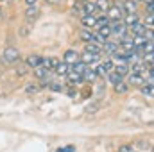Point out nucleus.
<instances>
[{
  "instance_id": "18",
  "label": "nucleus",
  "mask_w": 154,
  "mask_h": 152,
  "mask_svg": "<svg viewBox=\"0 0 154 152\" xmlns=\"http://www.w3.org/2000/svg\"><path fill=\"white\" fill-rule=\"evenodd\" d=\"M108 81H109V82H111L113 86H116V84L124 82V77H122V75H118V74H116L115 70H113V72H109V74H108Z\"/></svg>"
},
{
  "instance_id": "1",
  "label": "nucleus",
  "mask_w": 154,
  "mask_h": 152,
  "mask_svg": "<svg viewBox=\"0 0 154 152\" xmlns=\"http://www.w3.org/2000/svg\"><path fill=\"white\" fill-rule=\"evenodd\" d=\"M109 29H111V34H116L118 38H127V36H131V34H129V29L122 23V20H120V22H109Z\"/></svg>"
},
{
  "instance_id": "25",
  "label": "nucleus",
  "mask_w": 154,
  "mask_h": 152,
  "mask_svg": "<svg viewBox=\"0 0 154 152\" xmlns=\"http://www.w3.org/2000/svg\"><path fill=\"white\" fill-rule=\"evenodd\" d=\"M100 65H102V68L106 70V74H109V72H113V70H115V63H113L111 59H106V61H102Z\"/></svg>"
},
{
  "instance_id": "4",
  "label": "nucleus",
  "mask_w": 154,
  "mask_h": 152,
  "mask_svg": "<svg viewBox=\"0 0 154 152\" xmlns=\"http://www.w3.org/2000/svg\"><path fill=\"white\" fill-rule=\"evenodd\" d=\"M79 61H81V63H84L86 66H90V65H93V63H99V61H100V54H90V52H82V54L79 56Z\"/></svg>"
},
{
  "instance_id": "34",
  "label": "nucleus",
  "mask_w": 154,
  "mask_h": 152,
  "mask_svg": "<svg viewBox=\"0 0 154 152\" xmlns=\"http://www.w3.org/2000/svg\"><path fill=\"white\" fill-rule=\"evenodd\" d=\"M118 152H133V147L131 145H120L118 147Z\"/></svg>"
},
{
  "instance_id": "28",
  "label": "nucleus",
  "mask_w": 154,
  "mask_h": 152,
  "mask_svg": "<svg viewBox=\"0 0 154 152\" xmlns=\"http://www.w3.org/2000/svg\"><path fill=\"white\" fill-rule=\"evenodd\" d=\"M38 86H36V84H27V86H25V93H27V95H34V93H38Z\"/></svg>"
},
{
  "instance_id": "33",
  "label": "nucleus",
  "mask_w": 154,
  "mask_h": 152,
  "mask_svg": "<svg viewBox=\"0 0 154 152\" xmlns=\"http://www.w3.org/2000/svg\"><path fill=\"white\" fill-rule=\"evenodd\" d=\"M27 70H29V68H27L25 65H22L20 68H16V74H18V75H25V74H27Z\"/></svg>"
},
{
  "instance_id": "22",
  "label": "nucleus",
  "mask_w": 154,
  "mask_h": 152,
  "mask_svg": "<svg viewBox=\"0 0 154 152\" xmlns=\"http://www.w3.org/2000/svg\"><path fill=\"white\" fill-rule=\"evenodd\" d=\"M68 72H70V65H66V63H59L56 66V74L57 75H66Z\"/></svg>"
},
{
  "instance_id": "15",
  "label": "nucleus",
  "mask_w": 154,
  "mask_h": 152,
  "mask_svg": "<svg viewBox=\"0 0 154 152\" xmlns=\"http://www.w3.org/2000/svg\"><path fill=\"white\" fill-rule=\"evenodd\" d=\"M81 23L84 25V29L95 27V16H93V14H84V16L81 18Z\"/></svg>"
},
{
  "instance_id": "5",
  "label": "nucleus",
  "mask_w": 154,
  "mask_h": 152,
  "mask_svg": "<svg viewBox=\"0 0 154 152\" xmlns=\"http://www.w3.org/2000/svg\"><path fill=\"white\" fill-rule=\"evenodd\" d=\"M102 52L108 54V56H113L115 52H118V43H116V41H109V39L104 41V43L100 45V54H102Z\"/></svg>"
},
{
  "instance_id": "7",
  "label": "nucleus",
  "mask_w": 154,
  "mask_h": 152,
  "mask_svg": "<svg viewBox=\"0 0 154 152\" xmlns=\"http://www.w3.org/2000/svg\"><path fill=\"white\" fill-rule=\"evenodd\" d=\"M127 86H142L145 81H143V77L142 74H134V72H131L129 75H127V81H124Z\"/></svg>"
},
{
  "instance_id": "3",
  "label": "nucleus",
  "mask_w": 154,
  "mask_h": 152,
  "mask_svg": "<svg viewBox=\"0 0 154 152\" xmlns=\"http://www.w3.org/2000/svg\"><path fill=\"white\" fill-rule=\"evenodd\" d=\"M106 16L109 22H120L124 18V9L122 5H109V9L106 11Z\"/></svg>"
},
{
  "instance_id": "23",
  "label": "nucleus",
  "mask_w": 154,
  "mask_h": 152,
  "mask_svg": "<svg viewBox=\"0 0 154 152\" xmlns=\"http://www.w3.org/2000/svg\"><path fill=\"white\" fill-rule=\"evenodd\" d=\"M95 79H97V75H95V72H93V70H91V68L88 66V68L84 70V74H82V81H90V82H93Z\"/></svg>"
},
{
  "instance_id": "40",
  "label": "nucleus",
  "mask_w": 154,
  "mask_h": 152,
  "mask_svg": "<svg viewBox=\"0 0 154 152\" xmlns=\"http://www.w3.org/2000/svg\"><path fill=\"white\" fill-rule=\"evenodd\" d=\"M50 2H57V0H50Z\"/></svg>"
},
{
  "instance_id": "36",
  "label": "nucleus",
  "mask_w": 154,
  "mask_h": 152,
  "mask_svg": "<svg viewBox=\"0 0 154 152\" xmlns=\"http://www.w3.org/2000/svg\"><path fill=\"white\" fill-rule=\"evenodd\" d=\"M154 11V5H152V2H149L147 4V13H152Z\"/></svg>"
},
{
  "instance_id": "27",
  "label": "nucleus",
  "mask_w": 154,
  "mask_h": 152,
  "mask_svg": "<svg viewBox=\"0 0 154 152\" xmlns=\"http://www.w3.org/2000/svg\"><path fill=\"white\" fill-rule=\"evenodd\" d=\"M115 91L116 93H127V91H129V86H127L125 82H120V84L115 86Z\"/></svg>"
},
{
  "instance_id": "30",
  "label": "nucleus",
  "mask_w": 154,
  "mask_h": 152,
  "mask_svg": "<svg viewBox=\"0 0 154 152\" xmlns=\"http://www.w3.org/2000/svg\"><path fill=\"white\" fill-rule=\"evenodd\" d=\"M56 152H75V147L74 145H66V147H59Z\"/></svg>"
},
{
  "instance_id": "26",
  "label": "nucleus",
  "mask_w": 154,
  "mask_h": 152,
  "mask_svg": "<svg viewBox=\"0 0 154 152\" xmlns=\"http://www.w3.org/2000/svg\"><path fill=\"white\" fill-rule=\"evenodd\" d=\"M95 25H97V27H104V25H109V20H108V16H106V14H102V16L95 18Z\"/></svg>"
},
{
  "instance_id": "17",
  "label": "nucleus",
  "mask_w": 154,
  "mask_h": 152,
  "mask_svg": "<svg viewBox=\"0 0 154 152\" xmlns=\"http://www.w3.org/2000/svg\"><path fill=\"white\" fill-rule=\"evenodd\" d=\"M95 4V11H100V13H106L108 9H109V0H97V2H93Z\"/></svg>"
},
{
  "instance_id": "21",
  "label": "nucleus",
  "mask_w": 154,
  "mask_h": 152,
  "mask_svg": "<svg viewBox=\"0 0 154 152\" xmlns=\"http://www.w3.org/2000/svg\"><path fill=\"white\" fill-rule=\"evenodd\" d=\"M66 75H68V81H70V84H81V82H84V81H82V75H79V74L72 72V70H70Z\"/></svg>"
},
{
  "instance_id": "41",
  "label": "nucleus",
  "mask_w": 154,
  "mask_h": 152,
  "mask_svg": "<svg viewBox=\"0 0 154 152\" xmlns=\"http://www.w3.org/2000/svg\"><path fill=\"white\" fill-rule=\"evenodd\" d=\"M0 2H5V0H0Z\"/></svg>"
},
{
  "instance_id": "37",
  "label": "nucleus",
  "mask_w": 154,
  "mask_h": 152,
  "mask_svg": "<svg viewBox=\"0 0 154 152\" xmlns=\"http://www.w3.org/2000/svg\"><path fill=\"white\" fill-rule=\"evenodd\" d=\"M36 2H38V0H25L27 5H36Z\"/></svg>"
},
{
  "instance_id": "38",
  "label": "nucleus",
  "mask_w": 154,
  "mask_h": 152,
  "mask_svg": "<svg viewBox=\"0 0 154 152\" xmlns=\"http://www.w3.org/2000/svg\"><path fill=\"white\" fill-rule=\"evenodd\" d=\"M75 95H77V93L74 91V90H70V91H68V97H75Z\"/></svg>"
},
{
  "instance_id": "24",
  "label": "nucleus",
  "mask_w": 154,
  "mask_h": 152,
  "mask_svg": "<svg viewBox=\"0 0 154 152\" xmlns=\"http://www.w3.org/2000/svg\"><path fill=\"white\" fill-rule=\"evenodd\" d=\"M142 95H145V97H152V95H154L152 84H147V82H143V84H142Z\"/></svg>"
},
{
  "instance_id": "10",
  "label": "nucleus",
  "mask_w": 154,
  "mask_h": 152,
  "mask_svg": "<svg viewBox=\"0 0 154 152\" xmlns=\"http://www.w3.org/2000/svg\"><path fill=\"white\" fill-rule=\"evenodd\" d=\"M59 63H61V61H59L57 57L50 56V57H43V61H41V66H43V68H47V70H56V66H57Z\"/></svg>"
},
{
  "instance_id": "14",
  "label": "nucleus",
  "mask_w": 154,
  "mask_h": 152,
  "mask_svg": "<svg viewBox=\"0 0 154 152\" xmlns=\"http://www.w3.org/2000/svg\"><path fill=\"white\" fill-rule=\"evenodd\" d=\"M34 75L38 77L39 81L50 79V70H47V68H43V66H38V68H34Z\"/></svg>"
},
{
  "instance_id": "9",
  "label": "nucleus",
  "mask_w": 154,
  "mask_h": 152,
  "mask_svg": "<svg viewBox=\"0 0 154 152\" xmlns=\"http://www.w3.org/2000/svg\"><path fill=\"white\" fill-rule=\"evenodd\" d=\"M79 61V52H75L74 48H68L66 52H65V56H63V63H66V65H74Z\"/></svg>"
},
{
  "instance_id": "16",
  "label": "nucleus",
  "mask_w": 154,
  "mask_h": 152,
  "mask_svg": "<svg viewBox=\"0 0 154 152\" xmlns=\"http://www.w3.org/2000/svg\"><path fill=\"white\" fill-rule=\"evenodd\" d=\"M79 36L82 41H86V43H91V41H95V34L90 31V29H82L81 32H79Z\"/></svg>"
},
{
  "instance_id": "32",
  "label": "nucleus",
  "mask_w": 154,
  "mask_h": 152,
  "mask_svg": "<svg viewBox=\"0 0 154 152\" xmlns=\"http://www.w3.org/2000/svg\"><path fill=\"white\" fill-rule=\"evenodd\" d=\"M48 88H50V90H54V91H63V86H61V84H57V82H50V84H48Z\"/></svg>"
},
{
  "instance_id": "8",
  "label": "nucleus",
  "mask_w": 154,
  "mask_h": 152,
  "mask_svg": "<svg viewBox=\"0 0 154 152\" xmlns=\"http://www.w3.org/2000/svg\"><path fill=\"white\" fill-rule=\"evenodd\" d=\"M122 23L127 27V29H131L133 25H136V23H140V16L136 14V13H129V14H125L124 18H122Z\"/></svg>"
},
{
  "instance_id": "11",
  "label": "nucleus",
  "mask_w": 154,
  "mask_h": 152,
  "mask_svg": "<svg viewBox=\"0 0 154 152\" xmlns=\"http://www.w3.org/2000/svg\"><path fill=\"white\" fill-rule=\"evenodd\" d=\"M25 18H27V22L38 20L39 18V7L38 5H29V7L25 9Z\"/></svg>"
},
{
  "instance_id": "29",
  "label": "nucleus",
  "mask_w": 154,
  "mask_h": 152,
  "mask_svg": "<svg viewBox=\"0 0 154 152\" xmlns=\"http://www.w3.org/2000/svg\"><path fill=\"white\" fill-rule=\"evenodd\" d=\"M93 13H95V4H93V2L86 4V5H84V14H93Z\"/></svg>"
},
{
  "instance_id": "39",
  "label": "nucleus",
  "mask_w": 154,
  "mask_h": 152,
  "mask_svg": "<svg viewBox=\"0 0 154 152\" xmlns=\"http://www.w3.org/2000/svg\"><path fill=\"white\" fill-rule=\"evenodd\" d=\"M0 16H2V7H0Z\"/></svg>"
},
{
  "instance_id": "2",
  "label": "nucleus",
  "mask_w": 154,
  "mask_h": 152,
  "mask_svg": "<svg viewBox=\"0 0 154 152\" xmlns=\"http://www.w3.org/2000/svg\"><path fill=\"white\" fill-rule=\"evenodd\" d=\"M2 59L5 63H14V61L20 59V50L16 47H5L4 52H2Z\"/></svg>"
},
{
  "instance_id": "13",
  "label": "nucleus",
  "mask_w": 154,
  "mask_h": 152,
  "mask_svg": "<svg viewBox=\"0 0 154 152\" xmlns=\"http://www.w3.org/2000/svg\"><path fill=\"white\" fill-rule=\"evenodd\" d=\"M115 72L118 74V75L125 77V75H129V74H131V68H129V65H127V63H118V65L115 66Z\"/></svg>"
},
{
  "instance_id": "12",
  "label": "nucleus",
  "mask_w": 154,
  "mask_h": 152,
  "mask_svg": "<svg viewBox=\"0 0 154 152\" xmlns=\"http://www.w3.org/2000/svg\"><path fill=\"white\" fill-rule=\"evenodd\" d=\"M147 32V27L143 25V23H136V25H133L131 29H129V34L131 36H143Z\"/></svg>"
},
{
  "instance_id": "20",
  "label": "nucleus",
  "mask_w": 154,
  "mask_h": 152,
  "mask_svg": "<svg viewBox=\"0 0 154 152\" xmlns=\"http://www.w3.org/2000/svg\"><path fill=\"white\" fill-rule=\"evenodd\" d=\"M122 9H124L127 14H129V13H136V2H133V0H124Z\"/></svg>"
},
{
  "instance_id": "31",
  "label": "nucleus",
  "mask_w": 154,
  "mask_h": 152,
  "mask_svg": "<svg viewBox=\"0 0 154 152\" xmlns=\"http://www.w3.org/2000/svg\"><path fill=\"white\" fill-rule=\"evenodd\" d=\"M145 27H149V29H152V13H149L147 14V18H145V23H143Z\"/></svg>"
},
{
  "instance_id": "6",
  "label": "nucleus",
  "mask_w": 154,
  "mask_h": 152,
  "mask_svg": "<svg viewBox=\"0 0 154 152\" xmlns=\"http://www.w3.org/2000/svg\"><path fill=\"white\" fill-rule=\"evenodd\" d=\"M41 61H43L41 56H38V54H31V56H27V59H25V66L34 70V68L41 66Z\"/></svg>"
},
{
  "instance_id": "35",
  "label": "nucleus",
  "mask_w": 154,
  "mask_h": 152,
  "mask_svg": "<svg viewBox=\"0 0 154 152\" xmlns=\"http://www.w3.org/2000/svg\"><path fill=\"white\" fill-rule=\"evenodd\" d=\"M99 109V104H91V106H88V113H95Z\"/></svg>"
},
{
  "instance_id": "19",
  "label": "nucleus",
  "mask_w": 154,
  "mask_h": 152,
  "mask_svg": "<svg viewBox=\"0 0 154 152\" xmlns=\"http://www.w3.org/2000/svg\"><path fill=\"white\" fill-rule=\"evenodd\" d=\"M84 52H90V54H100V45H99V43H95V41H91V43H86V48H84Z\"/></svg>"
}]
</instances>
